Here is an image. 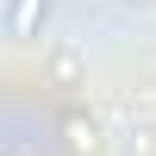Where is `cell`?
Here are the masks:
<instances>
[{
    "label": "cell",
    "instance_id": "3957f363",
    "mask_svg": "<svg viewBox=\"0 0 156 156\" xmlns=\"http://www.w3.org/2000/svg\"><path fill=\"white\" fill-rule=\"evenodd\" d=\"M81 75H87L81 44H75V37H56V44H50V81L56 87H81Z\"/></svg>",
    "mask_w": 156,
    "mask_h": 156
},
{
    "label": "cell",
    "instance_id": "277c9868",
    "mask_svg": "<svg viewBox=\"0 0 156 156\" xmlns=\"http://www.w3.org/2000/svg\"><path fill=\"white\" fill-rule=\"evenodd\" d=\"M119 156H156V125L150 119H125L119 125Z\"/></svg>",
    "mask_w": 156,
    "mask_h": 156
},
{
    "label": "cell",
    "instance_id": "5b68a950",
    "mask_svg": "<svg viewBox=\"0 0 156 156\" xmlns=\"http://www.w3.org/2000/svg\"><path fill=\"white\" fill-rule=\"evenodd\" d=\"M137 6H156V0H137Z\"/></svg>",
    "mask_w": 156,
    "mask_h": 156
},
{
    "label": "cell",
    "instance_id": "7a4b0ae2",
    "mask_svg": "<svg viewBox=\"0 0 156 156\" xmlns=\"http://www.w3.org/2000/svg\"><path fill=\"white\" fill-rule=\"evenodd\" d=\"M62 144H69V156H100V150H106V125H100L94 112L69 106V112H62Z\"/></svg>",
    "mask_w": 156,
    "mask_h": 156
},
{
    "label": "cell",
    "instance_id": "6da1fadb",
    "mask_svg": "<svg viewBox=\"0 0 156 156\" xmlns=\"http://www.w3.org/2000/svg\"><path fill=\"white\" fill-rule=\"evenodd\" d=\"M56 19V0H6V37L12 44H37Z\"/></svg>",
    "mask_w": 156,
    "mask_h": 156
}]
</instances>
